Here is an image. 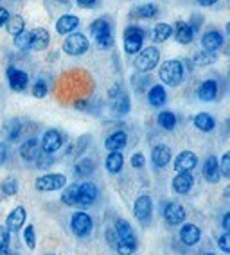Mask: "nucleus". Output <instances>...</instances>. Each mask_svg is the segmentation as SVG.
<instances>
[{
	"label": "nucleus",
	"instance_id": "obj_56",
	"mask_svg": "<svg viewBox=\"0 0 230 255\" xmlns=\"http://www.w3.org/2000/svg\"><path fill=\"white\" fill-rule=\"evenodd\" d=\"M0 255H11V252L7 248H0Z\"/></svg>",
	"mask_w": 230,
	"mask_h": 255
},
{
	"label": "nucleus",
	"instance_id": "obj_53",
	"mask_svg": "<svg viewBox=\"0 0 230 255\" xmlns=\"http://www.w3.org/2000/svg\"><path fill=\"white\" fill-rule=\"evenodd\" d=\"M88 99H81V101H76L74 103V108H78V110H88Z\"/></svg>",
	"mask_w": 230,
	"mask_h": 255
},
{
	"label": "nucleus",
	"instance_id": "obj_25",
	"mask_svg": "<svg viewBox=\"0 0 230 255\" xmlns=\"http://www.w3.org/2000/svg\"><path fill=\"white\" fill-rule=\"evenodd\" d=\"M79 27V18L76 14H61L56 22V31L58 34H70Z\"/></svg>",
	"mask_w": 230,
	"mask_h": 255
},
{
	"label": "nucleus",
	"instance_id": "obj_18",
	"mask_svg": "<svg viewBox=\"0 0 230 255\" xmlns=\"http://www.w3.org/2000/svg\"><path fill=\"white\" fill-rule=\"evenodd\" d=\"M223 43H225V38H223V34H221L220 31H216V29H211V31H207L202 36L203 50H209V52H218V50L223 47Z\"/></svg>",
	"mask_w": 230,
	"mask_h": 255
},
{
	"label": "nucleus",
	"instance_id": "obj_41",
	"mask_svg": "<svg viewBox=\"0 0 230 255\" xmlns=\"http://www.w3.org/2000/svg\"><path fill=\"white\" fill-rule=\"evenodd\" d=\"M34 164H36L38 169H49L52 164H54V156H52V153L40 151V155H38V158L34 160Z\"/></svg>",
	"mask_w": 230,
	"mask_h": 255
},
{
	"label": "nucleus",
	"instance_id": "obj_50",
	"mask_svg": "<svg viewBox=\"0 0 230 255\" xmlns=\"http://www.w3.org/2000/svg\"><path fill=\"white\" fill-rule=\"evenodd\" d=\"M76 4L81 5V7H87V9H90V7H94V5L97 4V0H76Z\"/></svg>",
	"mask_w": 230,
	"mask_h": 255
},
{
	"label": "nucleus",
	"instance_id": "obj_27",
	"mask_svg": "<svg viewBox=\"0 0 230 255\" xmlns=\"http://www.w3.org/2000/svg\"><path fill=\"white\" fill-rule=\"evenodd\" d=\"M167 101V94H166V88L162 87V85H153L147 92V103L153 106V108H160V106L166 105Z\"/></svg>",
	"mask_w": 230,
	"mask_h": 255
},
{
	"label": "nucleus",
	"instance_id": "obj_5",
	"mask_svg": "<svg viewBox=\"0 0 230 255\" xmlns=\"http://www.w3.org/2000/svg\"><path fill=\"white\" fill-rule=\"evenodd\" d=\"M90 47V41L81 32H70L63 41V50L69 56H83Z\"/></svg>",
	"mask_w": 230,
	"mask_h": 255
},
{
	"label": "nucleus",
	"instance_id": "obj_39",
	"mask_svg": "<svg viewBox=\"0 0 230 255\" xmlns=\"http://www.w3.org/2000/svg\"><path fill=\"white\" fill-rule=\"evenodd\" d=\"M0 191L4 196H14L18 192V182L14 178H5L4 182L0 183Z\"/></svg>",
	"mask_w": 230,
	"mask_h": 255
},
{
	"label": "nucleus",
	"instance_id": "obj_4",
	"mask_svg": "<svg viewBox=\"0 0 230 255\" xmlns=\"http://www.w3.org/2000/svg\"><path fill=\"white\" fill-rule=\"evenodd\" d=\"M144 38H146V31L138 25H128L124 29V50L126 54L135 56L138 50L142 49Z\"/></svg>",
	"mask_w": 230,
	"mask_h": 255
},
{
	"label": "nucleus",
	"instance_id": "obj_52",
	"mask_svg": "<svg viewBox=\"0 0 230 255\" xmlns=\"http://www.w3.org/2000/svg\"><path fill=\"white\" fill-rule=\"evenodd\" d=\"M88 140H90V137H81L79 138V147H78V155H81L85 151V146H88Z\"/></svg>",
	"mask_w": 230,
	"mask_h": 255
},
{
	"label": "nucleus",
	"instance_id": "obj_38",
	"mask_svg": "<svg viewBox=\"0 0 230 255\" xmlns=\"http://www.w3.org/2000/svg\"><path fill=\"white\" fill-rule=\"evenodd\" d=\"M114 232L117 237H126V236H131L133 232V228H131V225L126 221V219H117L114 225Z\"/></svg>",
	"mask_w": 230,
	"mask_h": 255
},
{
	"label": "nucleus",
	"instance_id": "obj_55",
	"mask_svg": "<svg viewBox=\"0 0 230 255\" xmlns=\"http://www.w3.org/2000/svg\"><path fill=\"white\" fill-rule=\"evenodd\" d=\"M216 2L218 0H198V4L203 5V7H211V5H214Z\"/></svg>",
	"mask_w": 230,
	"mask_h": 255
},
{
	"label": "nucleus",
	"instance_id": "obj_42",
	"mask_svg": "<svg viewBox=\"0 0 230 255\" xmlns=\"http://www.w3.org/2000/svg\"><path fill=\"white\" fill-rule=\"evenodd\" d=\"M32 96L34 97H38V99H43V97L47 96V94H49V87H47V81L45 79H38L36 83H34V85H32Z\"/></svg>",
	"mask_w": 230,
	"mask_h": 255
},
{
	"label": "nucleus",
	"instance_id": "obj_49",
	"mask_svg": "<svg viewBox=\"0 0 230 255\" xmlns=\"http://www.w3.org/2000/svg\"><path fill=\"white\" fill-rule=\"evenodd\" d=\"M7 18H9V11L0 5V27H4L5 22H7Z\"/></svg>",
	"mask_w": 230,
	"mask_h": 255
},
{
	"label": "nucleus",
	"instance_id": "obj_17",
	"mask_svg": "<svg viewBox=\"0 0 230 255\" xmlns=\"http://www.w3.org/2000/svg\"><path fill=\"white\" fill-rule=\"evenodd\" d=\"M171 187H173V191H175L176 194H182V196H185V194H189V192L193 191V187H194L193 174H191V173H178L175 178H173Z\"/></svg>",
	"mask_w": 230,
	"mask_h": 255
},
{
	"label": "nucleus",
	"instance_id": "obj_51",
	"mask_svg": "<svg viewBox=\"0 0 230 255\" xmlns=\"http://www.w3.org/2000/svg\"><path fill=\"white\" fill-rule=\"evenodd\" d=\"M106 239H108V243H110V246H114V248H115V243H117V236H115L114 228H110V230L106 232Z\"/></svg>",
	"mask_w": 230,
	"mask_h": 255
},
{
	"label": "nucleus",
	"instance_id": "obj_54",
	"mask_svg": "<svg viewBox=\"0 0 230 255\" xmlns=\"http://www.w3.org/2000/svg\"><path fill=\"white\" fill-rule=\"evenodd\" d=\"M221 225H223V230H225V232H229V230H230V212H227V214L223 216V221H221Z\"/></svg>",
	"mask_w": 230,
	"mask_h": 255
},
{
	"label": "nucleus",
	"instance_id": "obj_29",
	"mask_svg": "<svg viewBox=\"0 0 230 255\" xmlns=\"http://www.w3.org/2000/svg\"><path fill=\"white\" fill-rule=\"evenodd\" d=\"M171 36H173V25H169V23H166V22L157 23V25L153 27V31H151V40L155 41V43L167 41Z\"/></svg>",
	"mask_w": 230,
	"mask_h": 255
},
{
	"label": "nucleus",
	"instance_id": "obj_10",
	"mask_svg": "<svg viewBox=\"0 0 230 255\" xmlns=\"http://www.w3.org/2000/svg\"><path fill=\"white\" fill-rule=\"evenodd\" d=\"M40 147H42V151H45V153H56V151H60L61 147H63V133H61L60 129H54V128L47 129V131L43 133L42 140H40Z\"/></svg>",
	"mask_w": 230,
	"mask_h": 255
},
{
	"label": "nucleus",
	"instance_id": "obj_35",
	"mask_svg": "<svg viewBox=\"0 0 230 255\" xmlns=\"http://www.w3.org/2000/svg\"><path fill=\"white\" fill-rule=\"evenodd\" d=\"M112 110H114L115 115H126L131 110V103H129V97L126 94H120L114 99L112 103Z\"/></svg>",
	"mask_w": 230,
	"mask_h": 255
},
{
	"label": "nucleus",
	"instance_id": "obj_34",
	"mask_svg": "<svg viewBox=\"0 0 230 255\" xmlns=\"http://www.w3.org/2000/svg\"><path fill=\"white\" fill-rule=\"evenodd\" d=\"M4 133H5V138L9 142L18 140L20 133H22V123H20V119H11V121H7V124L4 126Z\"/></svg>",
	"mask_w": 230,
	"mask_h": 255
},
{
	"label": "nucleus",
	"instance_id": "obj_44",
	"mask_svg": "<svg viewBox=\"0 0 230 255\" xmlns=\"http://www.w3.org/2000/svg\"><path fill=\"white\" fill-rule=\"evenodd\" d=\"M220 173L221 178H230V153H225V155L221 156Z\"/></svg>",
	"mask_w": 230,
	"mask_h": 255
},
{
	"label": "nucleus",
	"instance_id": "obj_12",
	"mask_svg": "<svg viewBox=\"0 0 230 255\" xmlns=\"http://www.w3.org/2000/svg\"><path fill=\"white\" fill-rule=\"evenodd\" d=\"M7 83L13 92H23L29 85V74L22 69H16V67H7Z\"/></svg>",
	"mask_w": 230,
	"mask_h": 255
},
{
	"label": "nucleus",
	"instance_id": "obj_11",
	"mask_svg": "<svg viewBox=\"0 0 230 255\" xmlns=\"http://www.w3.org/2000/svg\"><path fill=\"white\" fill-rule=\"evenodd\" d=\"M162 216H164V219H166V223L169 225V227H178V225H182L185 221L187 212H185V209L180 205V203L171 201V203H167V205L164 207Z\"/></svg>",
	"mask_w": 230,
	"mask_h": 255
},
{
	"label": "nucleus",
	"instance_id": "obj_6",
	"mask_svg": "<svg viewBox=\"0 0 230 255\" xmlns=\"http://www.w3.org/2000/svg\"><path fill=\"white\" fill-rule=\"evenodd\" d=\"M36 191L40 192H52V191H60L63 187H67V176L60 173H49L43 174V176H38L36 182H34Z\"/></svg>",
	"mask_w": 230,
	"mask_h": 255
},
{
	"label": "nucleus",
	"instance_id": "obj_20",
	"mask_svg": "<svg viewBox=\"0 0 230 255\" xmlns=\"http://www.w3.org/2000/svg\"><path fill=\"white\" fill-rule=\"evenodd\" d=\"M171 156H173L171 147L166 146V144H158V146H155L151 151V162L157 169L166 167V165L171 162Z\"/></svg>",
	"mask_w": 230,
	"mask_h": 255
},
{
	"label": "nucleus",
	"instance_id": "obj_15",
	"mask_svg": "<svg viewBox=\"0 0 230 255\" xmlns=\"http://www.w3.org/2000/svg\"><path fill=\"white\" fill-rule=\"evenodd\" d=\"M29 38H31V41H29V49L31 50H45L51 43V34L43 27H36L29 31Z\"/></svg>",
	"mask_w": 230,
	"mask_h": 255
},
{
	"label": "nucleus",
	"instance_id": "obj_23",
	"mask_svg": "<svg viewBox=\"0 0 230 255\" xmlns=\"http://www.w3.org/2000/svg\"><path fill=\"white\" fill-rule=\"evenodd\" d=\"M25 219H27L25 209L23 207H14L9 212V216H7V219H5V228L9 232H18L20 228L23 227V223H25Z\"/></svg>",
	"mask_w": 230,
	"mask_h": 255
},
{
	"label": "nucleus",
	"instance_id": "obj_46",
	"mask_svg": "<svg viewBox=\"0 0 230 255\" xmlns=\"http://www.w3.org/2000/svg\"><path fill=\"white\" fill-rule=\"evenodd\" d=\"M11 241V232L5 228V225H0V248H7Z\"/></svg>",
	"mask_w": 230,
	"mask_h": 255
},
{
	"label": "nucleus",
	"instance_id": "obj_36",
	"mask_svg": "<svg viewBox=\"0 0 230 255\" xmlns=\"http://www.w3.org/2000/svg\"><path fill=\"white\" fill-rule=\"evenodd\" d=\"M194 65L198 67H207V65H212L218 61V52H209V50H200L198 54L194 56Z\"/></svg>",
	"mask_w": 230,
	"mask_h": 255
},
{
	"label": "nucleus",
	"instance_id": "obj_8",
	"mask_svg": "<svg viewBox=\"0 0 230 255\" xmlns=\"http://www.w3.org/2000/svg\"><path fill=\"white\" fill-rule=\"evenodd\" d=\"M70 230L74 236L88 237L94 230V219L87 212H76L70 218Z\"/></svg>",
	"mask_w": 230,
	"mask_h": 255
},
{
	"label": "nucleus",
	"instance_id": "obj_40",
	"mask_svg": "<svg viewBox=\"0 0 230 255\" xmlns=\"http://www.w3.org/2000/svg\"><path fill=\"white\" fill-rule=\"evenodd\" d=\"M23 243H25L29 250L36 248V234H34V227L32 225H27V227L23 228Z\"/></svg>",
	"mask_w": 230,
	"mask_h": 255
},
{
	"label": "nucleus",
	"instance_id": "obj_32",
	"mask_svg": "<svg viewBox=\"0 0 230 255\" xmlns=\"http://www.w3.org/2000/svg\"><path fill=\"white\" fill-rule=\"evenodd\" d=\"M157 123L162 129H166V131H173V129L176 128V114L175 112H171V110H164V112L158 114Z\"/></svg>",
	"mask_w": 230,
	"mask_h": 255
},
{
	"label": "nucleus",
	"instance_id": "obj_45",
	"mask_svg": "<svg viewBox=\"0 0 230 255\" xmlns=\"http://www.w3.org/2000/svg\"><path fill=\"white\" fill-rule=\"evenodd\" d=\"M218 246L223 254H230V234L225 232L223 236L218 237Z\"/></svg>",
	"mask_w": 230,
	"mask_h": 255
},
{
	"label": "nucleus",
	"instance_id": "obj_58",
	"mask_svg": "<svg viewBox=\"0 0 230 255\" xmlns=\"http://www.w3.org/2000/svg\"><path fill=\"white\" fill-rule=\"evenodd\" d=\"M60 2H63V4H67V0H60Z\"/></svg>",
	"mask_w": 230,
	"mask_h": 255
},
{
	"label": "nucleus",
	"instance_id": "obj_57",
	"mask_svg": "<svg viewBox=\"0 0 230 255\" xmlns=\"http://www.w3.org/2000/svg\"><path fill=\"white\" fill-rule=\"evenodd\" d=\"M203 255H216V254H211V252H207V254H203Z\"/></svg>",
	"mask_w": 230,
	"mask_h": 255
},
{
	"label": "nucleus",
	"instance_id": "obj_31",
	"mask_svg": "<svg viewBox=\"0 0 230 255\" xmlns=\"http://www.w3.org/2000/svg\"><path fill=\"white\" fill-rule=\"evenodd\" d=\"M122 165H124V158L120 155V151H110V155L106 156V160H105L106 171L112 174H117V173H120Z\"/></svg>",
	"mask_w": 230,
	"mask_h": 255
},
{
	"label": "nucleus",
	"instance_id": "obj_1",
	"mask_svg": "<svg viewBox=\"0 0 230 255\" xmlns=\"http://www.w3.org/2000/svg\"><path fill=\"white\" fill-rule=\"evenodd\" d=\"M90 34L96 40L97 47L99 49H112L115 43L114 38V27H112V22L108 16H101V18L94 20L90 23Z\"/></svg>",
	"mask_w": 230,
	"mask_h": 255
},
{
	"label": "nucleus",
	"instance_id": "obj_48",
	"mask_svg": "<svg viewBox=\"0 0 230 255\" xmlns=\"http://www.w3.org/2000/svg\"><path fill=\"white\" fill-rule=\"evenodd\" d=\"M144 165H146V158H144V155L142 153H135V155L131 156V167L142 169Z\"/></svg>",
	"mask_w": 230,
	"mask_h": 255
},
{
	"label": "nucleus",
	"instance_id": "obj_9",
	"mask_svg": "<svg viewBox=\"0 0 230 255\" xmlns=\"http://www.w3.org/2000/svg\"><path fill=\"white\" fill-rule=\"evenodd\" d=\"M97 185L92 182H83L78 183L76 187V207H90L96 203L97 200Z\"/></svg>",
	"mask_w": 230,
	"mask_h": 255
},
{
	"label": "nucleus",
	"instance_id": "obj_37",
	"mask_svg": "<svg viewBox=\"0 0 230 255\" xmlns=\"http://www.w3.org/2000/svg\"><path fill=\"white\" fill-rule=\"evenodd\" d=\"M135 13H137L138 18H155L158 14V7L155 4H151V2H147V4H142V5H138L137 9H135Z\"/></svg>",
	"mask_w": 230,
	"mask_h": 255
},
{
	"label": "nucleus",
	"instance_id": "obj_30",
	"mask_svg": "<svg viewBox=\"0 0 230 255\" xmlns=\"http://www.w3.org/2000/svg\"><path fill=\"white\" fill-rule=\"evenodd\" d=\"M96 171V162L92 158H81L74 165V176L76 178H88Z\"/></svg>",
	"mask_w": 230,
	"mask_h": 255
},
{
	"label": "nucleus",
	"instance_id": "obj_26",
	"mask_svg": "<svg viewBox=\"0 0 230 255\" xmlns=\"http://www.w3.org/2000/svg\"><path fill=\"white\" fill-rule=\"evenodd\" d=\"M128 144V135L124 131H114L112 135H108L105 140V147L108 151H120L124 149Z\"/></svg>",
	"mask_w": 230,
	"mask_h": 255
},
{
	"label": "nucleus",
	"instance_id": "obj_19",
	"mask_svg": "<svg viewBox=\"0 0 230 255\" xmlns=\"http://www.w3.org/2000/svg\"><path fill=\"white\" fill-rule=\"evenodd\" d=\"M203 178L207 180L209 183H218L221 180V173H220V162L214 155L207 156L205 162H203Z\"/></svg>",
	"mask_w": 230,
	"mask_h": 255
},
{
	"label": "nucleus",
	"instance_id": "obj_43",
	"mask_svg": "<svg viewBox=\"0 0 230 255\" xmlns=\"http://www.w3.org/2000/svg\"><path fill=\"white\" fill-rule=\"evenodd\" d=\"M29 41H31L29 31H22L20 34L14 36V47L18 50H29Z\"/></svg>",
	"mask_w": 230,
	"mask_h": 255
},
{
	"label": "nucleus",
	"instance_id": "obj_3",
	"mask_svg": "<svg viewBox=\"0 0 230 255\" xmlns=\"http://www.w3.org/2000/svg\"><path fill=\"white\" fill-rule=\"evenodd\" d=\"M158 61H160V50L151 45V47H146V49L138 50L133 65L138 72L147 74V72H151L153 69H157Z\"/></svg>",
	"mask_w": 230,
	"mask_h": 255
},
{
	"label": "nucleus",
	"instance_id": "obj_33",
	"mask_svg": "<svg viewBox=\"0 0 230 255\" xmlns=\"http://www.w3.org/2000/svg\"><path fill=\"white\" fill-rule=\"evenodd\" d=\"M4 27L9 34L16 36V34H20L22 31H25V20H23L20 14H9V18H7Z\"/></svg>",
	"mask_w": 230,
	"mask_h": 255
},
{
	"label": "nucleus",
	"instance_id": "obj_21",
	"mask_svg": "<svg viewBox=\"0 0 230 255\" xmlns=\"http://www.w3.org/2000/svg\"><path fill=\"white\" fill-rule=\"evenodd\" d=\"M180 241L184 243L185 246H194L198 245L200 237H202V230L194 223H185L184 227L180 228Z\"/></svg>",
	"mask_w": 230,
	"mask_h": 255
},
{
	"label": "nucleus",
	"instance_id": "obj_7",
	"mask_svg": "<svg viewBox=\"0 0 230 255\" xmlns=\"http://www.w3.org/2000/svg\"><path fill=\"white\" fill-rule=\"evenodd\" d=\"M133 214L142 227H149V223H151V216H153V200L149 194H140V196L135 200Z\"/></svg>",
	"mask_w": 230,
	"mask_h": 255
},
{
	"label": "nucleus",
	"instance_id": "obj_24",
	"mask_svg": "<svg viewBox=\"0 0 230 255\" xmlns=\"http://www.w3.org/2000/svg\"><path fill=\"white\" fill-rule=\"evenodd\" d=\"M138 246V239L135 234L126 237H117V243H115V250L119 255H133L135 250Z\"/></svg>",
	"mask_w": 230,
	"mask_h": 255
},
{
	"label": "nucleus",
	"instance_id": "obj_13",
	"mask_svg": "<svg viewBox=\"0 0 230 255\" xmlns=\"http://www.w3.org/2000/svg\"><path fill=\"white\" fill-rule=\"evenodd\" d=\"M196 94H198V99L203 101V103H212L220 96V83L216 79H205V81L200 83Z\"/></svg>",
	"mask_w": 230,
	"mask_h": 255
},
{
	"label": "nucleus",
	"instance_id": "obj_2",
	"mask_svg": "<svg viewBox=\"0 0 230 255\" xmlns=\"http://www.w3.org/2000/svg\"><path fill=\"white\" fill-rule=\"evenodd\" d=\"M158 78L164 85L178 87L185 78V67L180 59H167L158 69Z\"/></svg>",
	"mask_w": 230,
	"mask_h": 255
},
{
	"label": "nucleus",
	"instance_id": "obj_16",
	"mask_svg": "<svg viewBox=\"0 0 230 255\" xmlns=\"http://www.w3.org/2000/svg\"><path fill=\"white\" fill-rule=\"evenodd\" d=\"M198 165V156L193 151H182L175 158V171L176 173H191Z\"/></svg>",
	"mask_w": 230,
	"mask_h": 255
},
{
	"label": "nucleus",
	"instance_id": "obj_28",
	"mask_svg": "<svg viewBox=\"0 0 230 255\" xmlns=\"http://www.w3.org/2000/svg\"><path fill=\"white\" fill-rule=\"evenodd\" d=\"M193 123L203 133H211L216 128V119L212 117L211 114H207V112H200V114L194 115Z\"/></svg>",
	"mask_w": 230,
	"mask_h": 255
},
{
	"label": "nucleus",
	"instance_id": "obj_47",
	"mask_svg": "<svg viewBox=\"0 0 230 255\" xmlns=\"http://www.w3.org/2000/svg\"><path fill=\"white\" fill-rule=\"evenodd\" d=\"M9 160V146L7 142H0V165H4Z\"/></svg>",
	"mask_w": 230,
	"mask_h": 255
},
{
	"label": "nucleus",
	"instance_id": "obj_22",
	"mask_svg": "<svg viewBox=\"0 0 230 255\" xmlns=\"http://www.w3.org/2000/svg\"><path fill=\"white\" fill-rule=\"evenodd\" d=\"M173 34H175L176 41L182 43V45H189V43L194 40V29L189 25V22H184V20H178V22L175 23Z\"/></svg>",
	"mask_w": 230,
	"mask_h": 255
},
{
	"label": "nucleus",
	"instance_id": "obj_59",
	"mask_svg": "<svg viewBox=\"0 0 230 255\" xmlns=\"http://www.w3.org/2000/svg\"><path fill=\"white\" fill-rule=\"evenodd\" d=\"M47 255H54V254H47Z\"/></svg>",
	"mask_w": 230,
	"mask_h": 255
},
{
	"label": "nucleus",
	"instance_id": "obj_14",
	"mask_svg": "<svg viewBox=\"0 0 230 255\" xmlns=\"http://www.w3.org/2000/svg\"><path fill=\"white\" fill-rule=\"evenodd\" d=\"M40 151H42V147H40V140H38V138H34V137H31V138H27V140L22 142V146H20L18 153H20V156H22L23 162L34 164V160L38 158Z\"/></svg>",
	"mask_w": 230,
	"mask_h": 255
}]
</instances>
